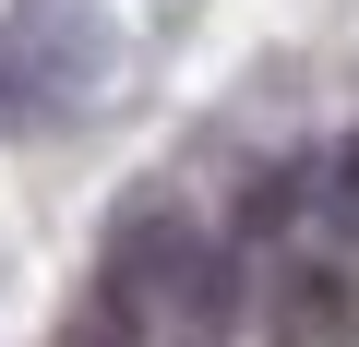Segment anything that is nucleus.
<instances>
[{"instance_id":"nucleus-1","label":"nucleus","mask_w":359,"mask_h":347,"mask_svg":"<svg viewBox=\"0 0 359 347\" xmlns=\"http://www.w3.org/2000/svg\"><path fill=\"white\" fill-rule=\"evenodd\" d=\"M108 311L120 323H156V311H180V323H228L240 311V252L204 228V216H180V204H144L120 240H108Z\"/></svg>"},{"instance_id":"nucleus-2","label":"nucleus","mask_w":359,"mask_h":347,"mask_svg":"<svg viewBox=\"0 0 359 347\" xmlns=\"http://www.w3.org/2000/svg\"><path fill=\"white\" fill-rule=\"evenodd\" d=\"M108 84V25L84 0H25L0 25V132H60Z\"/></svg>"},{"instance_id":"nucleus-3","label":"nucleus","mask_w":359,"mask_h":347,"mask_svg":"<svg viewBox=\"0 0 359 347\" xmlns=\"http://www.w3.org/2000/svg\"><path fill=\"white\" fill-rule=\"evenodd\" d=\"M347 287H335V264H287V287H276V335L287 347H335V335H359V311H335Z\"/></svg>"},{"instance_id":"nucleus-4","label":"nucleus","mask_w":359,"mask_h":347,"mask_svg":"<svg viewBox=\"0 0 359 347\" xmlns=\"http://www.w3.org/2000/svg\"><path fill=\"white\" fill-rule=\"evenodd\" d=\"M311 252H359V144H335V156H311Z\"/></svg>"}]
</instances>
